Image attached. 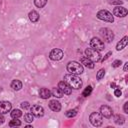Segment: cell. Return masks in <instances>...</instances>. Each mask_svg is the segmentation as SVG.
Returning a JSON list of instances; mask_svg holds the SVG:
<instances>
[{
    "mask_svg": "<svg viewBox=\"0 0 128 128\" xmlns=\"http://www.w3.org/2000/svg\"><path fill=\"white\" fill-rule=\"evenodd\" d=\"M12 108V105L8 101H0V114L8 113Z\"/></svg>",
    "mask_w": 128,
    "mask_h": 128,
    "instance_id": "9",
    "label": "cell"
},
{
    "mask_svg": "<svg viewBox=\"0 0 128 128\" xmlns=\"http://www.w3.org/2000/svg\"><path fill=\"white\" fill-rule=\"evenodd\" d=\"M105 75V70L104 69H100L98 72H97V75H96V78L97 80H101Z\"/></svg>",
    "mask_w": 128,
    "mask_h": 128,
    "instance_id": "28",
    "label": "cell"
},
{
    "mask_svg": "<svg viewBox=\"0 0 128 128\" xmlns=\"http://www.w3.org/2000/svg\"><path fill=\"white\" fill-rule=\"evenodd\" d=\"M64 81L71 87L74 89H79L82 86V81L79 77H77L74 74H67L64 76Z\"/></svg>",
    "mask_w": 128,
    "mask_h": 128,
    "instance_id": "1",
    "label": "cell"
},
{
    "mask_svg": "<svg viewBox=\"0 0 128 128\" xmlns=\"http://www.w3.org/2000/svg\"><path fill=\"white\" fill-rule=\"evenodd\" d=\"M21 115H22V112H21V110H19V109H14L12 112H11V117L14 119V118H19V117H21Z\"/></svg>",
    "mask_w": 128,
    "mask_h": 128,
    "instance_id": "21",
    "label": "cell"
},
{
    "mask_svg": "<svg viewBox=\"0 0 128 128\" xmlns=\"http://www.w3.org/2000/svg\"><path fill=\"white\" fill-rule=\"evenodd\" d=\"M50 59L54 60V61H58V60H61L63 58V51L60 50V49H53L51 52H50Z\"/></svg>",
    "mask_w": 128,
    "mask_h": 128,
    "instance_id": "8",
    "label": "cell"
},
{
    "mask_svg": "<svg viewBox=\"0 0 128 128\" xmlns=\"http://www.w3.org/2000/svg\"><path fill=\"white\" fill-rule=\"evenodd\" d=\"M91 92H92V86H87L83 91V96L87 97V96H89L91 94Z\"/></svg>",
    "mask_w": 128,
    "mask_h": 128,
    "instance_id": "27",
    "label": "cell"
},
{
    "mask_svg": "<svg viewBox=\"0 0 128 128\" xmlns=\"http://www.w3.org/2000/svg\"><path fill=\"white\" fill-rule=\"evenodd\" d=\"M31 112L36 117H42L44 115V109L40 105H33L31 107Z\"/></svg>",
    "mask_w": 128,
    "mask_h": 128,
    "instance_id": "11",
    "label": "cell"
},
{
    "mask_svg": "<svg viewBox=\"0 0 128 128\" xmlns=\"http://www.w3.org/2000/svg\"><path fill=\"white\" fill-rule=\"evenodd\" d=\"M11 88H12L13 90H16V91L20 90V89L22 88V83H21V81H19V80H13V81L11 82Z\"/></svg>",
    "mask_w": 128,
    "mask_h": 128,
    "instance_id": "20",
    "label": "cell"
},
{
    "mask_svg": "<svg viewBox=\"0 0 128 128\" xmlns=\"http://www.w3.org/2000/svg\"><path fill=\"white\" fill-rule=\"evenodd\" d=\"M58 87L63 91V93L64 94H67V95H69V94H71V91H72V88L63 80V81H60L59 83H58Z\"/></svg>",
    "mask_w": 128,
    "mask_h": 128,
    "instance_id": "13",
    "label": "cell"
},
{
    "mask_svg": "<svg viewBox=\"0 0 128 128\" xmlns=\"http://www.w3.org/2000/svg\"><path fill=\"white\" fill-rule=\"evenodd\" d=\"M80 61H81V63L84 65V66H86V67H88V68H93L94 67V64H93V61H91L89 58H87V57H81V59H80Z\"/></svg>",
    "mask_w": 128,
    "mask_h": 128,
    "instance_id": "17",
    "label": "cell"
},
{
    "mask_svg": "<svg viewBox=\"0 0 128 128\" xmlns=\"http://www.w3.org/2000/svg\"><path fill=\"white\" fill-rule=\"evenodd\" d=\"M33 118H34V115L32 113H26L24 115V120L26 122H32L33 121Z\"/></svg>",
    "mask_w": 128,
    "mask_h": 128,
    "instance_id": "25",
    "label": "cell"
},
{
    "mask_svg": "<svg viewBox=\"0 0 128 128\" xmlns=\"http://www.w3.org/2000/svg\"><path fill=\"white\" fill-rule=\"evenodd\" d=\"M83 66L82 64L76 62V61H70L67 64V71L70 74H74V75H79L81 73H83Z\"/></svg>",
    "mask_w": 128,
    "mask_h": 128,
    "instance_id": "2",
    "label": "cell"
},
{
    "mask_svg": "<svg viewBox=\"0 0 128 128\" xmlns=\"http://www.w3.org/2000/svg\"><path fill=\"white\" fill-rule=\"evenodd\" d=\"M85 54H86V57L89 58V59H90L91 61H93V62L99 61V60H100V57H101L99 51H97V50H95V49H93V48H87V49L85 50Z\"/></svg>",
    "mask_w": 128,
    "mask_h": 128,
    "instance_id": "3",
    "label": "cell"
},
{
    "mask_svg": "<svg viewBox=\"0 0 128 128\" xmlns=\"http://www.w3.org/2000/svg\"><path fill=\"white\" fill-rule=\"evenodd\" d=\"M39 96L42 99H48L51 96V91L47 88H41L39 90Z\"/></svg>",
    "mask_w": 128,
    "mask_h": 128,
    "instance_id": "15",
    "label": "cell"
},
{
    "mask_svg": "<svg viewBox=\"0 0 128 128\" xmlns=\"http://www.w3.org/2000/svg\"><path fill=\"white\" fill-rule=\"evenodd\" d=\"M97 18L100 19V20L106 21V22H111V23L114 21V18L112 16V14L107 10H100L97 13Z\"/></svg>",
    "mask_w": 128,
    "mask_h": 128,
    "instance_id": "4",
    "label": "cell"
},
{
    "mask_svg": "<svg viewBox=\"0 0 128 128\" xmlns=\"http://www.w3.org/2000/svg\"><path fill=\"white\" fill-rule=\"evenodd\" d=\"M21 125V122L18 120V118H14V120H11L10 123H9V126L10 127H14V126H20Z\"/></svg>",
    "mask_w": 128,
    "mask_h": 128,
    "instance_id": "26",
    "label": "cell"
},
{
    "mask_svg": "<svg viewBox=\"0 0 128 128\" xmlns=\"http://www.w3.org/2000/svg\"><path fill=\"white\" fill-rule=\"evenodd\" d=\"M111 87H116V85H115V83H111Z\"/></svg>",
    "mask_w": 128,
    "mask_h": 128,
    "instance_id": "37",
    "label": "cell"
},
{
    "mask_svg": "<svg viewBox=\"0 0 128 128\" xmlns=\"http://www.w3.org/2000/svg\"><path fill=\"white\" fill-rule=\"evenodd\" d=\"M127 39H128V37H127V36H124L123 39L120 40V41L117 43V45H116V49H117L118 51H120V50H122V49H124V48L126 47L127 42H128Z\"/></svg>",
    "mask_w": 128,
    "mask_h": 128,
    "instance_id": "16",
    "label": "cell"
},
{
    "mask_svg": "<svg viewBox=\"0 0 128 128\" xmlns=\"http://www.w3.org/2000/svg\"><path fill=\"white\" fill-rule=\"evenodd\" d=\"M121 60H115L113 63H112V67H114V68H117V67H119L120 65H121Z\"/></svg>",
    "mask_w": 128,
    "mask_h": 128,
    "instance_id": "29",
    "label": "cell"
},
{
    "mask_svg": "<svg viewBox=\"0 0 128 128\" xmlns=\"http://www.w3.org/2000/svg\"><path fill=\"white\" fill-rule=\"evenodd\" d=\"M124 112L125 113H128V102H126L124 104Z\"/></svg>",
    "mask_w": 128,
    "mask_h": 128,
    "instance_id": "34",
    "label": "cell"
},
{
    "mask_svg": "<svg viewBox=\"0 0 128 128\" xmlns=\"http://www.w3.org/2000/svg\"><path fill=\"white\" fill-rule=\"evenodd\" d=\"M77 114V110L76 109H72V110H68L66 113H65V115L67 116V117H69V118H72V117H74L75 115Z\"/></svg>",
    "mask_w": 128,
    "mask_h": 128,
    "instance_id": "24",
    "label": "cell"
},
{
    "mask_svg": "<svg viewBox=\"0 0 128 128\" xmlns=\"http://www.w3.org/2000/svg\"><path fill=\"white\" fill-rule=\"evenodd\" d=\"M111 54H112V52H108V53H107V54H106V55H105V57H103V59H102V60H101V61H102V62H103V61H105V60H106V59H108V58H109V57H110V55H111Z\"/></svg>",
    "mask_w": 128,
    "mask_h": 128,
    "instance_id": "33",
    "label": "cell"
},
{
    "mask_svg": "<svg viewBox=\"0 0 128 128\" xmlns=\"http://www.w3.org/2000/svg\"><path fill=\"white\" fill-rule=\"evenodd\" d=\"M114 94H115V96H116V97H120V96H121V94H122V91H121L119 88H117V89H115Z\"/></svg>",
    "mask_w": 128,
    "mask_h": 128,
    "instance_id": "31",
    "label": "cell"
},
{
    "mask_svg": "<svg viewBox=\"0 0 128 128\" xmlns=\"http://www.w3.org/2000/svg\"><path fill=\"white\" fill-rule=\"evenodd\" d=\"M127 13H128L127 9L122 6H116L113 10V14L117 17H125L127 15Z\"/></svg>",
    "mask_w": 128,
    "mask_h": 128,
    "instance_id": "10",
    "label": "cell"
},
{
    "mask_svg": "<svg viewBox=\"0 0 128 128\" xmlns=\"http://www.w3.org/2000/svg\"><path fill=\"white\" fill-rule=\"evenodd\" d=\"M89 120L93 126H100L102 124V115L98 112H93L91 113Z\"/></svg>",
    "mask_w": 128,
    "mask_h": 128,
    "instance_id": "5",
    "label": "cell"
},
{
    "mask_svg": "<svg viewBox=\"0 0 128 128\" xmlns=\"http://www.w3.org/2000/svg\"><path fill=\"white\" fill-rule=\"evenodd\" d=\"M28 16H29V19H30L31 22H37V21L39 20V14H38V12L35 11V10L30 11Z\"/></svg>",
    "mask_w": 128,
    "mask_h": 128,
    "instance_id": "18",
    "label": "cell"
},
{
    "mask_svg": "<svg viewBox=\"0 0 128 128\" xmlns=\"http://www.w3.org/2000/svg\"><path fill=\"white\" fill-rule=\"evenodd\" d=\"M4 120H5V118H4V116H3L2 114H0V124H2V123H4Z\"/></svg>",
    "mask_w": 128,
    "mask_h": 128,
    "instance_id": "35",
    "label": "cell"
},
{
    "mask_svg": "<svg viewBox=\"0 0 128 128\" xmlns=\"http://www.w3.org/2000/svg\"><path fill=\"white\" fill-rule=\"evenodd\" d=\"M100 112H101L100 114H101L102 116L106 117V118H110V117L112 116V114H113L112 109H111L109 106H107V105H102L101 108H100Z\"/></svg>",
    "mask_w": 128,
    "mask_h": 128,
    "instance_id": "12",
    "label": "cell"
},
{
    "mask_svg": "<svg viewBox=\"0 0 128 128\" xmlns=\"http://www.w3.org/2000/svg\"><path fill=\"white\" fill-rule=\"evenodd\" d=\"M100 31H101V34H102L103 38H104L107 42H111V41L113 40L114 34H113V32H112L110 29H108V28H102Z\"/></svg>",
    "mask_w": 128,
    "mask_h": 128,
    "instance_id": "7",
    "label": "cell"
},
{
    "mask_svg": "<svg viewBox=\"0 0 128 128\" xmlns=\"http://www.w3.org/2000/svg\"><path fill=\"white\" fill-rule=\"evenodd\" d=\"M90 45L93 49L97 50V51H101L104 49V43L102 42V40H100L99 38H92L91 39V42H90Z\"/></svg>",
    "mask_w": 128,
    "mask_h": 128,
    "instance_id": "6",
    "label": "cell"
},
{
    "mask_svg": "<svg viewBox=\"0 0 128 128\" xmlns=\"http://www.w3.org/2000/svg\"><path fill=\"white\" fill-rule=\"evenodd\" d=\"M109 2H110L111 4H117V5H119V4L122 3L121 0H109Z\"/></svg>",
    "mask_w": 128,
    "mask_h": 128,
    "instance_id": "32",
    "label": "cell"
},
{
    "mask_svg": "<svg viewBox=\"0 0 128 128\" xmlns=\"http://www.w3.org/2000/svg\"><path fill=\"white\" fill-rule=\"evenodd\" d=\"M51 94L54 96V97H57V98H61V97H63V95H64V93H63V91L59 88V87H55V88H53L52 89V91H51Z\"/></svg>",
    "mask_w": 128,
    "mask_h": 128,
    "instance_id": "19",
    "label": "cell"
},
{
    "mask_svg": "<svg viewBox=\"0 0 128 128\" xmlns=\"http://www.w3.org/2000/svg\"><path fill=\"white\" fill-rule=\"evenodd\" d=\"M114 121H115L116 124H123L124 121H125V119H124V117L122 115H116L114 117Z\"/></svg>",
    "mask_w": 128,
    "mask_h": 128,
    "instance_id": "23",
    "label": "cell"
},
{
    "mask_svg": "<svg viewBox=\"0 0 128 128\" xmlns=\"http://www.w3.org/2000/svg\"><path fill=\"white\" fill-rule=\"evenodd\" d=\"M21 107H22L23 109H28V108L30 107V105H29V102H27V101H25V102H22V103H21Z\"/></svg>",
    "mask_w": 128,
    "mask_h": 128,
    "instance_id": "30",
    "label": "cell"
},
{
    "mask_svg": "<svg viewBox=\"0 0 128 128\" xmlns=\"http://www.w3.org/2000/svg\"><path fill=\"white\" fill-rule=\"evenodd\" d=\"M49 107H50V109L52 110V111H54V112H59L60 110H61V104L55 99V100H51L50 102H49Z\"/></svg>",
    "mask_w": 128,
    "mask_h": 128,
    "instance_id": "14",
    "label": "cell"
},
{
    "mask_svg": "<svg viewBox=\"0 0 128 128\" xmlns=\"http://www.w3.org/2000/svg\"><path fill=\"white\" fill-rule=\"evenodd\" d=\"M34 3L38 8H43L46 5L47 0H34Z\"/></svg>",
    "mask_w": 128,
    "mask_h": 128,
    "instance_id": "22",
    "label": "cell"
},
{
    "mask_svg": "<svg viewBox=\"0 0 128 128\" xmlns=\"http://www.w3.org/2000/svg\"><path fill=\"white\" fill-rule=\"evenodd\" d=\"M127 69H128V62H126V63H125V65H124V71L126 72V71H127Z\"/></svg>",
    "mask_w": 128,
    "mask_h": 128,
    "instance_id": "36",
    "label": "cell"
}]
</instances>
